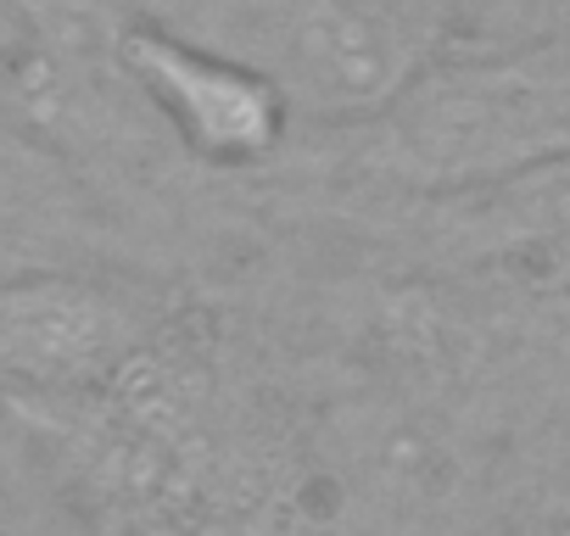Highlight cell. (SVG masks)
Masks as SVG:
<instances>
[{
    "label": "cell",
    "instance_id": "obj_3",
    "mask_svg": "<svg viewBox=\"0 0 570 536\" xmlns=\"http://www.w3.org/2000/svg\"><path fill=\"white\" fill-rule=\"evenodd\" d=\"M157 325L124 297L79 275H23L0 286V380L23 397H85L118 380Z\"/></svg>",
    "mask_w": 570,
    "mask_h": 536
},
{
    "label": "cell",
    "instance_id": "obj_4",
    "mask_svg": "<svg viewBox=\"0 0 570 536\" xmlns=\"http://www.w3.org/2000/svg\"><path fill=\"white\" fill-rule=\"evenodd\" d=\"M118 62L163 112V123L185 140V151L213 168H252L285 135L292 96L263 68L202 51L157 23H129L118 34Z\"/></svg>",
    "mask_w": 570,
    "mask_h": 536
},
{
    "label": "cell",
    "instance_id": "obj_2",
    "mask_svg": "<svg viewBox=\"0 0 570 536\" xmlns=\"http://www.w3.org/2000/svg\"><path fill=\"white\" fill-rule=\"evenodd\" d=\"M436 0H303L274 79L320 118L375 123L436 68Z\"/></svg>",
    "mask_w": 570,
    "mask_h": 536
},
{
    "label": "cell",
    "instance_id": "obj_1",
    "mask_svg": "<svg viewBox=\"0 0 570 536\" xmlns=\"http://www.w3.org/2000/svg\"><path fill=\"white\" fill-rule=\"evenodd\" d=\"M381 123L397 179L459 196L570 157V51L431 68Z\"/></svg>",
    "mask_w": 570,
    "mask_h": 536
}]
</instances>
